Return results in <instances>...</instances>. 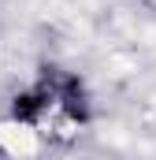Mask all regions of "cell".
I'll return each instance as SVG.
<instances>
[{
  "label": "cell",
  "mask_w": 156,
  "mask_h": 160,
  "mask_svg": "<svg viewBox=\"0 0 156 160\" xmlns=\"http://www.w3.org/2000/svg\"><path fill=\"white\" fill-rule=\"evenodd\" d=\"M52 116H60V108H56V97H52L48 78L34 82V86H22L7 101V119L15 127H22V130H41Z\"/></svg>",
  "instance_id": "cell-1"
}]
</instances>
